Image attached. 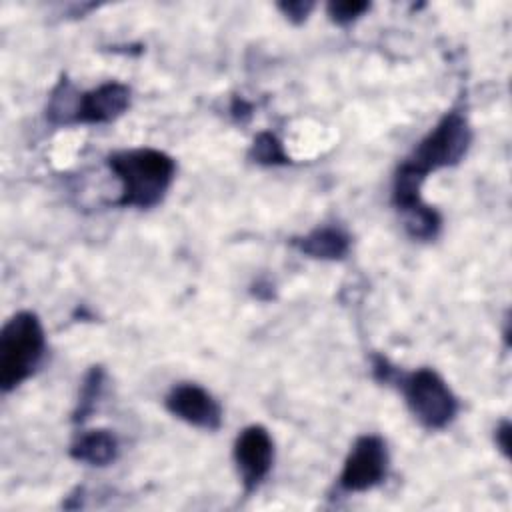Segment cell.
Returning <instances> with one entry per match:
<instances>
[{"mask_svg": "<svg viewBox=\"0 0 512 512\" xmlns=\"http://www.w3.org/2000/svg\"><path fill=\"white\" fill-rule=\"evenodd\" d=\"M108 166L120 180L118 206L154 208L174 182L176 162L156 148H130L108 156Z\"/></svg>", "mask_w": 512, "mask_h": 512, "instance_id": "cell-1", "label": "cell"}, {"mask_svg": "<svg viewBox=\"0 0 512 512\" xmlns=\"http://www.w3.org/2000/svg\"><path fill=\"white\" fill-rule=\"evenodd\" d=\"M46 350V336L40 318L20 310L6 320L0 332V388L10 392L28 380L40 366Z\"/></svg>", "mask_w": 512, "mask_h": 512, "instance_id": "cell-2", "label": "cell"}, {"mask_svg": "<svg viewBox=\"0 0 512 512\" xmlns=\"http://www.w3.org/2000/svg\"><path fill=\"white\" fill-rule=\"evenodd\" d=\"M472 142V130L466 116L458 110L446 112L438 124L412 148L400 164L422 182L430 172L456 166L466 156Z\"/></svg>", "mask_w": 512, "mask_h": 512, "instance_id": "cell-3", "label": "cell"}, {"mask_svg": "<svg viewBox=\"0 0 512 512\" xmlns=\"http://www.w3.org/2000/svg\"><path fill=\"white\" fill-rule=\"evenodd\" d=\"M392 382L398 384L412 416L428 430L446 428L458 414V398L432 368L414 372H394Z\"/></svg>", "mask_w": 512, "mask_h": 512, "instance_id": "cell-4", "label": "cell"}, {"mask_svg": "<svg viewBox=\"0 0 512 512\" xmlns=\"http://www.w3.org/2000/svg\"><path fill=\"white\" fill-rule=\"evenodd\" d=\"M388 448L376 434H364L356 438L350 452L344 458L338 488L342 492H366L378 486L388 474Z\"/></svg>", "mask_w": 512, "mask_h": 512, "instance_id": "cell-5", "label": "cell"}, {"mask_svg": "<svg viewBox=\"0 0 512 512\" xmlns=\"http://www.w3.org/2000/svg\"><path fill=\"white\" fill-rule=\"evenodd\" d=\"M234 464L244 492L252 494L270 474L274 462V442L260 424L246 426L234 440Z\"/></svg>", "mask_w": 512, "mask_h": 512, "instance_id": "cell-6", "label": "cell"}, {"mask_svg": "<svg viewBox=\"0 0 512 512\" xmlns=\"http://www.w3.org/2000/svg\"><path fill=\"white\" fill-rule=\"evenodd\" d=\"M166 410L178 420L202 428L218 430L222 426V406L218 400L198 384L180 382L164 398Z\"/></svg>", "mask_w": 512, "mask_h": 512, "instance_id": "cell-7", "label": "cell"}, {"mask_svg": "<svg viewBox=\"0 0 512 512\" xmlns=\"http://www.w3.org/2000/svg\"><path fill=\"white\" fill-rule=\"evenodd\" d=\"M130 106V88L122 82H106L78 94L74 124H106L122 116Z\"/></svg>", "mask_w": 512, "mask_h": 512, "instance_id": "cell-8", "label": "cell"}, {"mask_svg": "<svg viewBox=\"0 0 512 512\" xmlns=\"http://www.w3.org/2000/svg\"><path fill=\"white\" fill-rule=\"evenodd\" d=\"M290 242L300 254L316 260H342L350 250V236L338 226H318Z\"/></svg>", "mask_w": 512, "mask_h": 512, "instance_id": "cell-9", "label": "cell"}, {"mask_svg": "<svg viewBox=\"0 0 512 512\" xmlns=\"http://www.w3.org/2000/svg\"><path fill=\"white\" fill-rule=\"evenodd\" d=\"M118 438L104 428L82 432L70 446V456L90 466H108L118 458Z\"/></svg>", "mask_w": 512, "mask_h": 512, "instance_id": "cell-10", "label": "cell"}, {"mask_svg": "<svg viewBox=\"0 0 512 512\" xmlns=\"http://www.w3.org/2000/svg\"><path fill=\"white\" fill-rule=\"evenodd\" d=\"M104 388V370L100 366H94L88 370L82 388H80V396H78V406L74 412V422H84L88 418V414L94 410L100 394Z\"/></svg>", "mask_w": 512, "mask_h": 512, "instance_id": "cell-11", "label": "cell"}, {"mask_svg": "<svg viewBox=\"0 0 512 512\" xmlns=\"http://www.w3.org/2000/svg\"><path fill=\"white\" fill-rule=\"evenodd\" d=\"M250 156L254 158V162L264 164V166H278V164H288L290 162V158L286 156L280 140L270 132H260L254 138Z\"/></svg>", "mask_w": 512, "mask_h": 512, "instance_id": "cell-12", "label": "cell"}, {"mask_svg": "<svg viewBox=\"0 0 512 512\" xmlns=\"http://www.w3.org/2000/svg\"><path fill=\"white\" fill-rule=\"evenodd\" d=\"M370 8L368 2H354V0H346V2H330L328 4V16L334 24L338 26H348L354 20H358L366 10Z\"/></svg>", "mask_w": 512, "mask_h": 512, "instance_id": "cell-13", "label": "cell"}, {"mask_svg": "<svg viewBox=\"0 0 512 512\" xmlns=\"http://www.w3.org/2000/svg\"><path fill=\"white\" fill-rule=\"evenodd\" d=\"M278 8H280V12H282L290 22L302 24V22L308 18V14L312 12L314 4H312V2H302V0H298V2H282V4H278Z\"/></svg>", "mask_w": 512, "mask_h": 512, "instance_id": "cell-14", "label": "cell"}, {"mask_svg": "<svg viewBox=\"0 0 512 512\" xmlns=\"http://www.w3.org/2000/svg\"><path fill=\"white\" fill-rule=\"evenodd\" d=\"M508 436H510V424L504 420V422L496 428V434H494L496 444H498V448L504 452V456H508Z\"/></svg>", "mask_w": 512, "mask_h": 512, "instance_id": "cell-15", "label": "cell"}]
</instances>
